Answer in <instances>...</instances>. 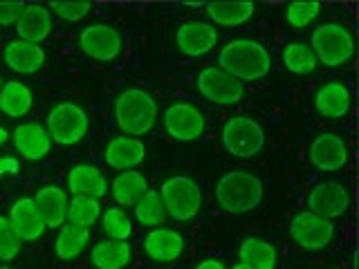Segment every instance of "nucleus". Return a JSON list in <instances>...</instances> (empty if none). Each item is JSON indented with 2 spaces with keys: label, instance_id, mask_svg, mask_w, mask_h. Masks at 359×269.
Returning <instances> with one entry per match:
<instances>
[{
  "label": "nucleus",
  "instance_id": "nucleus-34",
  "mask_svg": "<svg viewBox=\"0 0 359 269\" xmlns=\"http://www.w3.org/2000/svg\"><path fill=\"white\" fill-rule=\"evenodd\" d=\"M319 11H321V3H290L285 7V20L290 27L303 29L319 16Z\"/></svg>",
  "mask_w": 359,
  "mask_h": 269
},
{
  "label": "nucleus",
  "instance_id": "nucleus-18",
  "mask_svg": "<svg viewBox=\"0 0 359 269\" xmlns=\"http://www.w3.org/2000/svg\"><path fill=\"white\" fill-rule=\"evenodd\" d=\"M144 251L155 263H173L184 251V238L175 229L155 227L153 231L146 233Z\"/></svg>",
  "mask_w": 359,
  "mask_h": 269
},
{
  "label": "nucleus",
  "instance_id": "nucleus-3",
  "mask_svg": "<svg viewBox=\"0 0 359 269\" xmlns=\"http://www.w3.org/2000/svg\"><path fill=\"white\" fill-rule=\"evenodd\" d=\"M115 119L117 126L128 137H142L151 132L157 121L155 99L142 88H128L115 101Z\"/></svg>",
  "mask_w": 359,
  "mask_h": 269
},
{
  "label": "nucleus",
  "instance_id": "nucleus-14",
  "mask_svg": "<svg viewBox=\"0 0 359 269\" xmlns=\"http://www.w3.org/2000/svg\"><path fill=\"white\" fill-rule=\"evenodd\" d=\"M218 29L211 22L202 20H189L184 25H180L175 32V45L184 56L198 59V56L209 54L218 45Z\"/></svg>",
  "mask_w": 359,
  "mask_h": 269
},
{
  "label": "nucleus",
  "instance_id": "nucleus-21",
  "mask_svg": "<svg viewBox=\"0 0 359 269\" xmlns=\"http://www.w3.org/2000/svg\"><path fill=\"white\" fill-rule=\"evenodd\" d=\"M7 220L11 222L14 231L18 233V238L25 240V242L39 240L45 233V224L39 216L36 207H34L32 198H18L14 205H11Z\"/></svg>",
  "mask_w": 359,
  "mask_h": 269
},
{
  "label": "nucleus",
  "instance_id": "nucleus-23",
  "mask_svg": "<svg viewBox=\"0 0 359 269\" xmlns=\"http://www.w3.org/2000/svg\"><path fill=\"white\" fill-rule=\"evenodd\" d=\"M3 59L9 70H14L18 74H34V72H39L45 63V50L41 45H34V43L11 41L5 48Z\"/></svg>",
  "mask_w": 359,
  "mask_h": 269
},
{
  "label": "nucleus",
  "instance_id": "nucleus-20",
  "mask_svg": "<svg viewBox=\"0 0 359 269\" xmlns=\"http://www.w3.org/2000/svg\"><path fill=\"white\" fill-rule=\"evenodd\" d=\"M34 200V207H36L39 216L45 224V229H56V227H63L67 222V193L61 186H43L39 188L36 198Z\"/></svg>",
  "mask_w": 359,
  "mask_h": 269
},
{
  "label": "nucleus",
  "instance_id": "nucleus-22",
  "mask_svg": "<svg viewBox=\"0 0 359 269\" xmlns=\"http://www.w3.org/2000/svg\"><path fill=\"white\" fill-rule=\"evenodd\" d=\"M67 188L72 195H86L99 200L108 193V182L95 164H76L67 173Z\"/></svg>",
  "mask_w": 359,
  "mask_h": 269
},
{
  "label": "nucleus",
  "instance_id": "nucleus-9",
  "mask_svg": "<svg viewBox=\"0 0 359 269\" xmlns=\"http://www.w3.org/2000/svg\"><path fill=\"white\" fill-rule=\"evenodd\" d=\"M164 128L175 142H196L207 128V117L198 106L177 101L164 110Z\"/></svg>",
  "mask_w": 359,
  "mask_h": 269
},
{
  "label": "nucleus",
  "instance_id": "nucleus-4",
  "mask_svg": "<svg viewBox=\"0 0 359 269\" xmlns=\"http://www.w3.org/2000/svg\"><path fill=\"white\" fill-rule=\"evenodd\" d=\"M310 50L317 63L325 67H341L355 56L353 32L339 22H323L310 36Z\"/></svg>",
  "mask_w": 359,
  "mask_h": 269
},
{
  "label": "nucleus",
  "instance_id": "nucleus-40",
  "mask_svg": "<svg viewBox=\"0 0 359 269\" xmlns=\"http://www.w3.org/2000/svg\"><path fill=\"white\" fill-rule=\"evenodd\" d=\"M7 139H9V132H7V130H5L3 126H0V146H3V144H5Z\"/></svg>",
  "mask_w": 359,
  "mask_h": 269
},
{
  "label": "nucleus",
  "instance_id": "nucleus-33",
  "mask_svg": "<svg viewBox=\"0 0 359 269\" xmlns=\"http://www.w3.org/2000/svg\"><path fill=\"white\" fill-rule=\"evenodd\" d=\"M101 227L108 240H128L133 235V222L119 207H110L106 213H101Z\"/></svg>",
  "mask_w": 359,
  "mask_h": 269
},
{
  "label": "nucleus",
  "instance_id": "nucleus-15",
  "mask_svg": "<svg viewBox=\"0 0 359 269\" xmlns=\"http://www.w3.org/2000/svg\"><path fill=\"white\" fill-rule=\"evenodd\" d=\"M146 157V146L137 137H128V134H117L110 139L104 151V162L115 168V171H133L137 168Z\"/></svg>",
  "mask_w": 359,
  "mask_h": 269
},
{
  "label": "nucleus",
  "instance_id": "nucleus-8",
  "mask_svg": "<svg viewBox=\"0 0 359 269\" xmlns=\"http://www.w3.org/2000/svg\"><path fill=\"white\" fill-rule=\"evenodd\" d=\"M290 235L303 249L319 251L332 242L334 224L312 211H301L290 222Z\"/></svg>",
  "mask_w": 359,
  "mask_h": 269
},
{
  "label": "nucleus",
  "instance_id": "nucleus-13",
  "mask_svg": "<svg viewBox=\"0 0 359 269\" xmlns=\"http://www.w3.org/2000/svg\"><path fill=\"white\" fill-rule=\"evenodd\" d=\"M310 162L317 171L337 173L348 164V146L341 134L321 132L310 144Z\"/></svg>",
  "mask_w": 359,
  "mask_h": 269
},
{
  "label": "nucleus",
  "instance_id": "nucleus-27",
  "mask_svg": "<svg viewBox=\"0 0 359 269\" xmlns=\"http://www.w3.org/2000/svg\"><path fill=\"white\" fill-rule=\"evenodd\" d=\"M34 95L20 81H7L0 88V112L7 117H25L32 110Z\"/></svg>",
  "mask_w": 359,
  "mask_h": 269
},
{
  "label": "nucleus",
  "instance_id": "nucleus-1",
  "mask_svg": "<svg viewBox=\"0 0 359 269\" xmlns=\"http://www.w3.org/2000/svg\"><path fill=\"white\" fill-rule=\"evenodd\" d=\"M218 67L236 81H258L272 70V56L254 39H233L218 54Z\"/></svg>",
  "mask_w": 359,
  "mask_h": 269
},
{
  "label": "nucleus",
  "instance_id": "nucleus-41",
  "mask_svg": "<svg viewBox=\"0 0 359 269\" xmlns=\"http://www.w3.org/2000/svg\"><path fill=\"white\" fill-rule=\"evenodd\" d=\"M231 269H252V267H250V265H245V263H236Z\"/></svg>",
  "mask_w": 359,
  "mask_h": 269
},
{
  "label": "nucleus",
  "instance_id": "nucleus-12",
  "mask_svg": "<svg viewBox=\"0 0 359 269\" xmlns=\"http://www.w3.org/2000/svg\"><path fill=\"white\" fill-rule=\"evenodd\" d=\"M308 211L317 213V216L325 220L341 218L351 207V191H348L341 182H321L317 184L308 195Z\"/></svg>",
  "mask_w": 359,
  "mask_h": 269
},
{
  "label": "nucleus",
  "instance_id": "nucleus-17",
  "mask_svg": "<svg viewBox=\"0 0 359 269\" xmlns=\"http://www.w3.org/2000/svg\"><path fill=\"white\" fill-rule=\"evenodd\" d=\"M353 106V95L346 83L330 81L317 88L314 95V110L325 119H344Z\"/></svg>",
  "mask_w": 359,
  "mask_h": 269
},
{
  "label": "nucleus",
  "instance_id": "nucleus-30",
  "mask_svg": "<svg viewBox=\"0 0 359 269\" xmlns=\"http://www.w3.org/2000/svg\"><path fill=\"white\" fill-rule=\"evenodd\" d=\"M280 56H283L285 70H290L292 74H297V76H306V74L314 72V67L319 65L317 59H314L312 50H310V45L301 43V41L287 43Z\"/></svg>",
  "mask_w": 359,
  "mask_h": 269
},
{
  "label": "nucleus",
  "instance_id": "nucleus-26",
  "mask_svg": "<svg viewBox=\"0 0 359 269\" xmlns=\"http://www.w3.org/2000/svg\"><path fill=\"white\" fill-rule=\"evenodd\" d=\"M88 242H90V229L67 222L61 227L59 235L54 240V254L59 261H74V258L83 254Z\"/></svg>",
  "mask_w": 359,
  "mask_h": 269
},
{
  "label": "nucleus",
  "instance_id": "nucleus-2",
  "mask_svg": "<svg viewBox=\"0 0 359 269\" xmlns=\"http://www.w3.org/2000/svg\"><path fill=\"white\" fill-rule=\"evenodd\" d=\"M263 182L250 171H229L216 184L218 207L227 213H250L263 202Z\"/></svg>",
  "mask_w": 359,
  "mask_h": 269
},
{
  "label": "nucleus",
  "instance_id": "nucleus-42",
  "mask_svg": "<svg viewBox=\"0 0 359 269\" xmlns=\"http://www.w3.org/2000/svg\"><path fill=\"white\" fill-rule=\"evenodd\" d=\"M0 269H11V267H7V265H0Z\"/></svg>",
  "mask_w": 359,
  "mask_h": 269
},
{
  "label": "nucleus",
  "instance_id": "nucleus-29",
  "mask_svg": "<svg viewBox=\"0 0 359 269\" xmlns=\"http://www.w3.org/2000/svg\"><path fill=\"white\" fill-rule=\"evenodd\" d=\"M241 263L250 265L252 269H276L278 254L272 242L261 238H247L238 249Z\"/></svg>",
  "mask_w": 359,
  "mask_h": 269
},
{
  "label": "nucleus",
  "instance_id": "nucleus-36",
  "mask_svg": "<svg viewBox=\"0 0 359 269\" xmlns=\"http://www.w3.org/2000/svg\"><path fill=\"white\" fill-rule=\"evenodd\" d=\"M50 9H54V14L59 18L76 22V20H81L90 14L93 3H52Z\"/></svg>",
  "mask_w": 359,
  "mask_h": 269
},
{
  "label": "nucleus",
  "instance_id": "nucleus-24",
  "mask_svg": "<svg viewBox=\"0 0 359 269\" xmlns=\"http://www.w3.org/2000/svg\"><path fill=\"white\" fill-rule=\"evenodd\" d=\"M133 258L128 240H101L90 251V261L97 269H123Z\"/></svg>",
  "mask_w": 359,
  "mask_h": 269
},
{
  "label": "nucleus",
  "instance_id": "nucleus-32",
  "mask_svg": "<svg viewBox=\"0 0 359 269\" xmlns=\"http://www.w3.org/2000/svg\"><path fill=\"white\" fill-rule=\"evenodd\" d=\"M135 209V218H137L140 224L144 227H160L166 220V209H164V202L160 198L157 191H146L144 198L133 207Z\"/></svg>",
  "mask_w": 359,
  "mask_h": 269
},
{
  "label": "nucleus",
  "instance_id": "nucleus-43",
  "mask_svg": "<svg viewBox=\"0 0 359 269\" xmlns=\"http://www.w3.org/2000/svg\"><path fill=\"white\" fill-rule=\"evenodd\" d=\"M0 88H3V83H0Z\"/></svg>",
  "mask_w": 359,
  "mask_h": 269
},
{
  "label": "nucleus",
  "instance_id": "nucleus-16",
  "mask_svg": "<svg viewBox=\"0 0 359 269\" xmlns=\"http://www.w3.org/2000/svg\"><path fill=\"white\" fill-rule=\"evenodd\" d=\"M14 146L16 151L29 162H41L50 155L52 151V139L45 126L34 121L18 123L14 130Z\"/></svg>",
  "mask_w": 359,
  "mask_h": 269
},
{
  "label": "nucleus",
  "instance_id": "nucleus-7",
  "mask_svg": "<svg viewBox=\"0 0 359 269\" xmlns=\"http://www.w3.org/2000/svg\"><path fill=\"white\" fill-rule=\"evenodd\" d=\"M90 128L88 112L72 101H63V104L54 106L48 115V130L50 139L61 146H74L81 142Z\"/></svg>",
  "mask_w": 359,
  "mask_h": 269
},
{
  "label": "nucleus",
  "instance_id": "nucleus-37",
  "mask_svg": "<svg viewBox=\"0 0 359 269\" xmlns=\"http://www.w3.org/2000/svg\"><path fill=\"white\" fill-rule=\"evenodd\" d=\"M22 3H0V27L16 25V20L22 14Z\"/></svg>",
  "mask_w": 359,
  "mask_h": 269
},
{
  "label": "nucleus",
  "instance_id": "nucleus-19",
  "mask_svg": "<svg viewBox=\"0 0 359 269\" xmlns=\"http://www.w3.org/2000/svg\"><path fill=\"white\" fill-rule=\"evenodd\" d=\"M16 32H18V41L34 43V45L43 43L52 34V11L39 3L25 5L20 18L16 20Z\"/></svg>",
  "mask_w": 359,
  "mask_h": 269
},
{
  "label": "nucleus",
  "instance_id": "nucleus-31",
  "mask_svg": "<svg viewBox=\"0 0 359 269\" xmlns=\"http://www.w3.org/2000/svg\"><path fill=\"white\" fill-rule=\"evenodd\" d=\"M99 218H101L99 200L86 195H72V200H67V222L90 229Z\"/></svg>",
  "mask_w": 359,
  "mask_h": 269
},
{
  "label": "nucleus",
  "instance_id": "nucleus-28",
  "mask_svg": "<svg viewBox=\"0 0 359 269\" xmlns=\"http://www.w3.org/2000/svg\"><path fill=\"white\" fill-rule=\"evenodd\" d=\"M256 11V3H209L207 16L222 27H236L247 22Z\"/></svg>",
  "mask_w": 359,
  "mask_h": 269
},
{
  "label": "nucleus",
  "instance_id": "nucleus-39",
  "mask_svg": "<svg viewBox=\"0 0 359 269\" xmlns=\"http://www.w3.org/2000/svg\"><path fill=\"white\" fill-rule=\"evenodd\" d=\"M196 269H227V267L222 265V261H216V258H207V261L198 263Z\"/></svg>",
  "mask_w": 359,
  "mask_h": 269
},
{
  "label": "nucleus",
  "instance_id": "nucleus-35",
  "mask_svg": "<svg viewBox=\"0 0 359 269\" xmlns=\"http://www.w3.org/2000/svg\"><path fill=\"white\" fill-rule=\"evenodd\" d=\"M20 247L22 240L11 227V222L5 216H0V261H14L20 254Z\"/></svg>",
  "mask_w": 359,
  "mask_h": 269
},
{
  "label": "nucleus",
  "instance_id": "nucleus-10",
  "mask_svg": "<svg viewBox=\"0 0 359 269\" xmlns=\"http://www.w3.org/2000/svg\"><path fill=\"white\" fill-rule=\"evenodd\" d=\"M196 83L198 92L216 106H233L245 97V85L236 81L224 70H220V67H205V70H200Z\"/></svg>",
  "mask_w": 359,
  "mask_h": 269
},
{
  "label": "nucleus",
  "instance_id": "nucleus-25",
  "mask_svg": "<svg viewBox=\"0 0 359 269\" xmlns=\"http://www.w3.org/2000/svg\"><path fill=\"white\" fill-rule=\"evenodd\" d=\"M110 191L119 207H135L149 191V182L140 171H121L112 179Z\"/></svg>",
  "mask_w": 359,
  "mask_h": 269
},
{
  "label": "nucleus",
  "instance_id": "nucleus-38",
  "mask_svg": "<svg viewBox=\"0 0 359 269\" xmlns=\"http://www.w3.org/2000/svg\"><path fill=\"white\" fill-rule=\"evenodd\" d=\"M20 164L14 157H0V175H9V173H18Z\"/></svg>",
  "mask_w": 359,
  "mask_h": 269
},
{
  "label": "nucleus",
  "instance_id": "nucleus-11",
  "mask_svg": "<svg viewBox=\"0 0 359 269\" xmlns=\"http://www.w3.org/2000/svg\"><path fill=\"white\" fill-rule=\"evenodd\" d=\"M79 45H81L83 54L88 59L108 63L115 61L121 52V34L106 22H97V25H88L79 34Z\"/></svg>",
  "mask_w": 359,
  "mask_h": 269
},
{
  "label": "nucleus",
  "instance_id": "nucleus-5",
  "mask_svg": "<svg viewBox=\"0 0 359 269\" xmlns=\"http://www.w3.org/2000/svg\"><path fill=\"white\" fill-rule=\"evenodd\" d=\"M220 139L224 151L231 157H238V160H252L258 153L265 149V130L263 126L252 117H231L224 121Z\"/></svg>",
  "mask_w": 359,
  "mask_h": 269
},
{
  "label": "nucleus",
  "instance_id": "nucleus-6",
  "mask_svg": "<svg viewBox=\"0 0 359 269\" xmlns=\"http://www.w3.org/2000/svg\"><path fill=\"white\" fill-rule=\"evenodd\" d=\"M160 198L164 202L166 216L177 222L194 220L202 209V191L196 179L189 175L168 177L160 188Z\"/></svg>",
  "mask_w": 359,
  "mask_h": 269
}]
</instances>
